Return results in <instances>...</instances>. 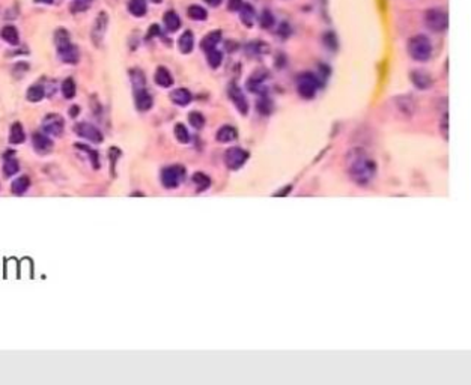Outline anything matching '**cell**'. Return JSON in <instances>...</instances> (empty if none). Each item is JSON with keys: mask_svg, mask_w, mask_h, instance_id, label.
<instances>
[{"mask_svg": "<svg viewBox=\"0 0 471 385\" xmlns=\"http://www.w3.org/2000/svg\"><path fill=\"white\" fill-rule=\"evenodd\" d=\"M247 160H249V152L241 149V148H231L224 154V163L231 170L241 169L244 164H246Z\"/></svg>", "mask_w": 471, "mask_h": 385, "instance_id": "7", "label": "cell"}, {"mask_svg": "<svg viewBox=\"0 0 471 385\" xmlns=\"http://www.w3.org/2000/svg\"><path fill=\"white\" fill-rule=\"evenodd\" d=\"M397 109L400 110V113L405 115V116H412L415 112V106H414V99L410 96H400L396 102Z\"/></svg>", "mask_w": 471, "mask_h": 385, "instance_id": "23", "label": "cell"}, {"mask_svg": "<svg viewBox=\"0 0 471 385\" xmlns=\"http://www.w3.org/2000/svg\"><path fill=\"white\" fill-rule=\"evenodd\" d=\"M76 92H77V87H76V83L73 78H66L63 83H62V95L66 98V99H73L76 96Z\"/></svg>", "mask_w": 471, "mask_h": 385, "instance_id": "32", "label": "cell"}, {"mask_svg": "<svg viewBox=\"0 0 471 385\" xmlns=\"http://www.w3.org/2000/svg\"><path fill=\"white\" fill-rule=\"evenodd\" d=\"M175 137L178 138V142L179 143H188L190 142V134H188V130L185 128L184 124H177L175 125Z\"/></svg>", "mask_w": 471, "mask_h": 385, "instance_id": "37", "label": "cell"}, {"mask_svg": "<svg viewBox=\"0 0 471 385\" xmlns=\"http://www.w3.org/2000/svg\"><path fill=\"white\" fill-rule=\"evenodd\" d=\"M274 24V17L270 11H264L262 15H260V26L264 29H270Z\"/></svg>", "mask_w": 471, "mask_h": 385, "instance_id": "40", "label": "cell"}, {"mask_svg": "<svg viewBox=\"0 0 471 385\" xmlns=\"http://www.w3.org/2000/svg\"><path fill=\"white\" fill-rule=\"evenodd\" d=\"M32 145H33L35 151L41 155H47L53 151V140L41 133H35L32 135Z\"/></svg>", "mask_w": 471, "mask_h": 385, "instance_id": "11", "label": "cell"}, {"mask_svg": "<svg viewBox=\"0 0 471 385\" xmlns=\"http://www.w3.org/2000/svg\"><path fill=\"white\" fill-rule=\"evenodd\" d=\"M55 44H56V48H60V47H65L68 44H71V37H69V33H68L66 29L59 27L55 32Z\"/></svg>", "mask_w": 471, "mask_h": 385, "instance_id": "30", "label": "cell"}, {"mask_svg": "<svg viewBox=\"0 0 471 385\" xmlns=\"http://www.w3.org/2000/svg\"><path fill=\"white\" fill-rule=\"evenodd\" d=\"M206 59H208L209 66L216 69L223 62V53H221V51H218V50H216V48L214 50H209V51H206Z\"/></svg>", "mask_w": 471, "mask_h": 385, "instance_id": "33", "label": "cell"}, {"mask_svg": "<svg viewBox=\"0 0 471 385\" xmlns=\"http://www.w3.org/2000/svg\"><path fill=\"white\" fill-rule=\"evenodd\" d=\"M221 30H213L211 33H208L206 37L202 39V48L205 51H209V50H214L217 47V44L221 41Z\"/></svg>", "mask_w": 471, "mask_h": 385, "instance_id": "19", "label": "cell"}, {"mask_svg": "<svg viewBox=\"0 0 471 385\" xmlns=\"http://www.w3.org/2000/svg\"><path fill=\"white\" fill-rule=\"evenodd\" d=\"M376 174V163L366 156L364 154H357L350 163V176L358 185H368Z\"/></svg>", "mask_w": 471, "mask_h": 385, "instance_id": "1", "label": "cell"}, {"mask_svg": "<svg viewBox=\"0 0 471 385\" xmlns=\"http://www.w3.org/2000/svg\"><path fill=\"white\" fill-rule=\"evenodd\" d=\"M14 154H15V152H14L12 149H9V151L5 154L3 174H5L6 178L14 176V174H17V173H19V170H20V164H19V161H17V160L14 158Z\"/></svg>", "mask_w": 471, "mask_h": 385, "instance_id": "13", "label": "cell"}, {"mask_svg": "<svg viewBox=\"0 0 471 385\" xmlns=\"http://www.w3.org/2000/svg\"><path fill=\"white\" fill-rule=\"evenodd\" d=\"M425 23L432 32H444L449 26L447 14L440 9H429L425 14Z\"/></svg>", "mask_w": 471, "mask_h": 385, "instance_id": "5", "label": "cell"}, {"mask_svg": "<svg viewBox=\"0 0 471 385\" xmlns=\"http://www.w3.org/2000/svg\"><path fill=\"white\" fill-rule=\"evenodd\" d=\"M184 178H185V169L178 164L166 167L161 172V182L167 190L178 188V185L184 181Z\"/></svg>", "mask_w": 471, "mask_h": 385, "instance_id": "3", "label": "cell"}, {"mask_svg": "<svg viewBox=\"0 0 471 385\" xmlns=\"http://www.w3.org/2000/svg\"><path fill=\"white\" fill-rule=\"evenodd\" d=\"M128 11L134 15V17H143L148 11L146 6V0H130L128 3Z\"/></svg>", "mask_w": 471, "mask_h": 385, "instance_id": "28", "label": "cell"}, {"mask_svg": "<svg viewBox=\"0 0 471 385\" xmlns=\"http://www.w3.org/2000/svg\"><path fill=\"white\" fill-rule=\"evenodd\" d=\"M37 3H45V5H51L53 3V0H35Z\"/></svg>", "mask_w": 471, "mask_h": 385, "instance_id": "47", "label": "cell"}, {"mask_svg": "<svg viewBox=\"0 0 471 385\" xmlns=\"http://www.w3.org/2000/svg\"><path fill=\"white\" fill-rule=\"evenodd\" d=\"M134 98H136V107L140 110V112H146L152 107V96L149 95V92L146 89H138L136 91L134 94Z\"/></svg>", "mask_w": 471, "mask_h": 385, "instance_id": "14", "label": "cell"}, {"mask_svg": "<svg viewBox=\"0 0 471 385\" xmlns=\"http://www.w3.org/2000/svg\"><path fill=\"white\" fill-rule=\"evenodd\" d=\"M239 14H241V21L246 24L247 27H252L253 23H255V9L252 8V5L242 3V6L239 9Z\"/></svg>", "mask_w": 471, "mask_h": 385, "instance_id": "27", "label": "cell"}, {"mask_svg": "<svg viewBox=\"0 0 471 385\" xmlns=\"http://www.w3.org/2000/svg\"><path fill=\"white\" fill-rule=\"evenodd\" d=\"M206 2L211 5V6H218L221 3V0H206Z\"/></svg>", "mask_w": 471, "mask_h": 385, "instance_id": "46", "label": "cell"}, {"mask_svg": "<svg viewBox=\"0 0 471 385\" xmlns=\"http://www.w3.org/2000/svg\"><path fill=\"white\" fill-rule=\"evenodd\" d=\"M29 187H30V179H29V176L23 174V176L17 178L12 182L11 191H12V194H15V196H21V194H24V192L29 190Z\"/></svg>", "mask_w": 471, "mask_h": 385, "instance_id": "22", "label": "cell"}, {"mask_svg": "<svg viewBox=\"0 0 471 385\" xmlns=\"http://www.w3.org/2000/svg\"><path fill=\"white\" fill-rule=\"evenodd\" d=\"M236 137H238V133L232 125H224L217 131V140L220 143H231Z\"/></svg>", "mask_w": 471, "mask_h": 385, "instance_id": "20", "label": "cell"}, {"mask_svg": "<svg viewBox=\"0 0 471 385\" xmlns=\"http://www.w3.org/2000/svg\"><path fill=\"white\" fill-rule=\"evenodd\" d=\"M178 45H179V50L182 51L184 55L191 53V50H193V47H195V37H193V33H191L190 30H185L181 35V38L178 41Z\"/></svg>", "mask_w": 471, "mask_h": 385, "instance_id": "21", "label": "cell"}, {"mask_svg": "<svg viewBox=\"0 0 471 385\" xmlns=\"http://www.w3.org/2000/svg\"><path fill=\"white\" fill-rule=\"evenodd\" d=\"M160 33H161L160 32V27L157 26V24H152L151 29H149V32H148V38H154V37H157V35H160Z\"/></svg>", "mask_w": 471, "mask_h": 385, "instance_id": "44", "label": "cell"}, {"mask_svg": "<svg viewBox=\"0 0 471 385\" xmlns=\"http://www.w3.org/2000/svg\"><path fill=\"white\" fill-rule=\"evenodd\" d=\"M242 6V0H229L228 2V9L229 11H239Z\"/></svg>", "mask_w": 471, "mask_h": 385, "instance_id": "43", "label": "cell"}, {"mask_svg": "<svg viewBox=\"0 0 471 385\" xmlns=\"http://www.w3.org/2000/svg\"><path fill=\"white\" fill-rule=\"evenodd\" d=\"M408 53L417 62H426L432 55V44L425 35H415L408 42Z\"/></svg>", "mask_w": 471, "mask_h": 385, "instance_id": "2", "label": "cell"}, {"mask_svg": "<svg viewBox=\"0 0 471 385\" xmlns=\"http://www.w3.org/2000/svg\"><path fill=\"white\" fill-rule=\"evenodd\" d=\"M411 80H412L414 86L418 87V89H428V87L431 86V83H432L431 77L423 71H414L411 74Z\"/></svg>", "mask_w": 471, "mask_h": 385, "instance_id": "25", "label": "cell"}, {"mask_svg": "<svg viewBox=\"0 0 471 385\" xmlns=\"http://www.w3.org/2000/svg\"><path fill=\"white\" fill-rule=\"evenodd\" d=\"M191 94L188 89H184V87H179V89H175L172 94H170V99L177 104V106H181V107H185L188 106V104L191 102Z\"/></svg>", "mask_w": 471, "mask_h": 385, "instance_id": "15", "label": "cell"}, {"mask_svg": "<svg viewBox=\"0 0 471 385\" xmlns=\"http://www.w3.org/2000/svg\"><path fill=\"white\" fill-rule=\"evenodd\" d=\"M78 113H80V107L78 106H73L71 109H69V116H71V117H77Z\"/></svg>", "mask_w": 471, "mask_h": 385, "instance_id": "45", "label": "cell"}, {"mask_svg": "<svg viewBox=\"0 0 471 385\" xmlns=\"http://www.w3.org/2000/svg\"><path fill=\"white\" fill-rule=\"evenodd\" d=\"M107 24H109V15H107V12H99L98 17H97V21L94 24L92 33H91L92 41L95 42V45H99V42L102 41L104 35H106Z\"/></svg>", "mask_w": 471, "mask_h": 385, "instance_id": "10", "label": "cell"}, {"mask_svg": "<svg viewBox=\"0 0 471 385\" xmlns=\"http://www.w3.org/2000/svg\"><path fill=\"white\" fill-rule=\"evenodd\" d=\"M228 95L231 98V101L235 104V107L238 109V112L241 115H247L249 113V102H247V98L244 96L242 91L238 87V84L232 83L229 86V89H228Z\"/></svg>", "mask_w": 471, "mask_h": 385, "instance_id": "9", "label": "cell"}, {"mask_svg": "<svg viewBox=\"0 0 471 385\" xmlns=\"http://www.w3.org/2000/svg\"><path fill=\"white\" fill-rule=\"evenodd\" d=\"M122 155L119 148H110L109 149V158H110V173L112 176H115V167H116V161L118 158Z\"/></svg>", "mask_w": 471, "mask_h": 385, "instance_id": "39", "label": "cell"}, {"mask_svg": "<svg viewBox=\"0 0 471 385\" xmlns=\"http://www.w3.org/2000/svg\"><path fill=\"white\" fill-rule=\"evenodd\" d=\"M0 37L5 42H8L9 45H19L20 44V35L19 30L14 26H5L2 30H0Z\"/></svg>", "mask_w": 471, "mask_h": 385, "instance_id": "16", "label": "cell"}, {"mask_svg": "<svg viewBox=\"0 0 471 385\" xmlns=\"http://www.w3.org/2000/svg\"><path fill=\"white\" fill-rule=\"evenodd\" d=\"M74 131L80 137L88 138L89 142H92V143H102V140H104L102 133L97 127L88 124V122H80V124H77L76 128H74Z\"/></svg>", "mask_w": 471, "mask_h": 385, "instance_id": "8", "label": "cell"}, {"mask_svg": "<svg viewBox=\"0 0 471 385\" xmlns=\"http://www.w3.org/2000/svg\"><path fill=\"white\" fill-rule=\"evenodd\" d=\"M164 24L169 32H177L181 27V19L175 11H167L164 14Z\"/></svg>", "mask_w": 471, "mask_h": 385, "instance_id": "24", "label": "cell"}, {"mask_svg": "<svg viewBox=\"0 0 471 385\" xmlns=\"http://www.w3.org/2000/svg\"><path fill=\"white\" fill-rule=\"evenodd\" d=\"M154 78H155V83L158 84V86H161V87H170L173 84V77L167 71V68H164V66H158V68H157Z\"/></svg>", "mask_w": 471, "mask_h": 385, "instance_id": "17", "label": "cell"}, {"mask_svg": "<svg viewBox=\"0 0 471 385\" xmlns=\"http://www.w3.org/2000/svg\"><path fill=\"white\" fill-rule=\"evenodd\" d=\"M44 96H45V87L41 86V84H33V86H30L29 89H27V94H26V98L30 102H39Z\"/></svg>", "mask_w": 471, "mask_h": 385, "instance_id": "26", "label": "cell"}, {"mask_svg": "<svg viewBox=\"0 0 471 385\" xmlns=\"http://www.w3.org/2000/svg\"><path fill=\"white\" fill-rule=\"evenodd\" d=\"M296 89H298V94L306 98L310 99L316 95L318 91V80L315 77V74L312 73H304L298 77L296 80Z\"/></svg>", "mask_w": 471, "mask_h": 385, "instance_id": "4", "label": "cell"}, {"mask_svg": "<svg viewBox=\"0 0 471 385\" xmlns=\"http://www.w3.org/2000/svg\"><path fill=\"white\" fill-rule=\"evenodd\" d=\"M76 148L77 149H83L86 154H88L89 155V158H91V163H92V167L95 169V170H98L99 169V158H98V151H95V149H91L89 146H86V145H76Z\"/></svg>", "mask_w": 471, "mask_h": 385, "instance_id": "35", "label": "cell"}, {"mask_svg": "<svg viewBox=\"0 0 471 385\" xmlns=\"http://www.w3.org/2000/svg\"><path fill=\"white\" fill-rule=\"evenodd\" d=\"M256 107H257V110L262 113L264 116H268L271 113V110H273V102L267 96H262V98L257 101V106Z\"/></svg>", "mask_w": 471, "mask_h": 385, "instance_id": "38", "label": "cell"}, {"mask_svg": "<svg viewBox=\"0 0 471 385\" xmlns=\"http://www.w3.org/2000/svg\"><path fill=\"white\" fill-rule=\"evenodd\" d=\"M27 71H29V63H26V62H20V63H17V65L14 66L12 74H14V77L20 78V77H23Z\"/></svg>", "mask_w": 471, "mask_h": 385, "instance_id": "41", "label": "cell"}, {"mask_svg": "<svg viewBox=\"0 0 471 385\" xmlns=\"http://www.w3.org/2000/svg\"><path fill=\"white\" fill-rule=\"evenodd\" d=\"M130 76H131V81L134 84L136 91L145 89V76H143V73L140 71V69H131Z\"/></svg>", "mask_w": 471, "mask_h": 385, "instance_id": "34", "label": "cell"}, {"mask_svg": "<svg viewBox=\"0 0 471 385\" xmlns=\"http://www.w3.org/2000/svg\"><path fill=\"white\" fill-rule=\"evenodd\" d=\"M65 128V120L58 113H48L42 119V130L50 137H60Z\"/></svg>", "mask_w": 471, "mask_h": 385, "instance_id": "6", "label": "cell"}, {"mask_svg": "<svg viewBox=\"0 0 471 385\" xmlns=\"http://www.w3.org/2000/svg\"><path fill=\"white\" fill-rule=\"evenodd\" d=\"M187 14H188V17L191 20H196V21H203V20H206V17H208L206 9H203L199 5H191L188 8Z\"/></svg>", "mask_w": 471, "mask_h": 385, "instance_id": "31", "label": "cell"}, {"mask_svg": "<svg viewBox=\"0 0 471 385\" xmlns=\"http://www.w3.org/2000/svg\"><path fill=\"white\" fill-rule=\"evenodd\" d=\"M440 130H441L443 137L447 140L449 138V115L447 113H444V116L441 119V127H440Z\"/></svg>", "mask_w": 471, "mask_h": 385, "instance_id": "42", "label": "cell"}, {"mask_svg": "<svg viewBox=\"0 0 471 385\" xmlns=\"http://www.w3.org/2000/svg\"><path fill=\"white\" fill-rule=\"evenodd\" d=\"M188 122H190V125H191V127H195L196 130H200V128H203V125H205V117H203V115H202V113H199V112H191V113L188 115Z\"/></svg>", "mask_w": 471, "mask_h": 385, "instance_id": "36", "label": "cell"}, {"mask_svg": "<svg viewBox=\"0 0 471 385\" xmlns=\"http://www.w3.org/2000/svg\"><path fill=\"white\" fill-rule=\"evenodd\" d=\"M24 140H26V134H24L23 125L20 124V122H14L11 127V131H9V143L21 145Z\"/></svg>", "mask_w": 471, "mask_h": 385, "instance_id": "18", "label": "cell"}, {"mask_svg": "<svg viewBox=\"0 0 471 385\" xmlns=\"http://www.w3.org/2000/svg\"><path fill=\"white\" fill-rule=\"evenodd\" d=\"M193 182H195L197 191H205V190H208L209 187H211V179H209V176H206V174L202 173V172H196L193 174Z\"/></svg>", "mask_w": 471, "mask_h": 385, "instance_id": "29", "label": "cell"}, {"mask_svg": "<svg viewBox=\"0 0 471 385\" xmlns=\"http://www.w3.org/2000/svg\"><path fill=\"white\" fill-rule=\"evenodd\" d=\"M58 55H59V59L63 62V63H69V65H74L78 62L80 59V55H78V48L71 42V44H68L65 47H60L58 48Z\"/></svg>", "mask_w": 471, "mask_h": 385, "instance_id": "12", "label": "cell"}, {"mask_svg": "<svg viewBox=\"0 0 471 385\" xmlns=\"http://www.w3.org/2000/svg\"><path fill=\"white\" fill-rule=\"evenodd\" d=\"M154 2H161V0H154Z\"/></svg>", "mask_w": 471, "mask_h": 385, "instance_id": "48", "label": "cell"}]
</instances>
